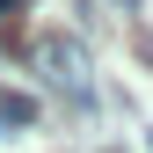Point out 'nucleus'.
Listing matches in <instances>:
<instances>
[{"instance_id": "f257e3e1", "label": "nucleus", "mask_w": 153, "mask_h": 153, "mask_svg": "<svg viewBox=\"0 0 153 153\" xmlns=\"http://www.w3.org/2000/svg\"><path fill=\"white\" fill-rule=\"evenodd\" d=\"M29 66L44 73L51 88H66L73 102L88 95V44H80V36H66V29H44V36L29 44Z\"/></svg>"}, {"instance_id": "f03ea898", "label": "nucleus", "mask_w": 153, "mask_h": 153, "mask_svg": "<svg viewBox=\"0 0 153 153\" xmlns=\"http://www.w3.org/2000/svg\"><path fill=\"white\" fill-rule=\"evenodd\" d=\"M0 124H36V102L29 95H0Z\"/></svg>"}, {"instance_id": "7ed1b4c3", "label": "nucleus", "mask_w": 153, "mask_h": 153, "mask_svg": "<svg viewBox=\"0 0 153 153\" xmlns=\"http://www.w3.org/2000/svg\"><path fill=\"white\" fill-rule=\"evenodd\" d=\"M22 7H29V0H0V22H7V15H22Z\"/></svg>"}]
</instances>
